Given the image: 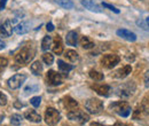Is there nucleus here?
Here are the masks:
<instances>
[{"label": "nucleus", "instance_id": "f257e3e1", "mask_svg": "<svg viewBox=\"0 0 149 126\" xmlns=\"http://www.w3.org/2000/svg\"><path fill=\"white\" fill-rule=\"evenodd\" d=\"M35 54H36V51H35L33 46H31V45L24 46L23 48L19 49V53L15 55V61H16V63H19L21 65L28 64L30 61H32V58L35 57Z\"/></svg>", "mask_w": 149, "mask_h": 126}, {"label": "nucleus", "instance_id": "f03ea898", "mask_svg": "<svg viewBox=\"0 0 149 126\" xmlns=\"http://www.w3.org/2000/svg\"><path fill=\"white\" fill-rule=\"evenodd\" d=\"M109 109H110L111 111H113L115 113L122 116V117H129L131 115V111H132L131 106L127 102H125V101H117V102H113V103L110 104Z\"/></svg>", "mask_w": 149, "mask_h": 126}, {"label": "nucleus", "instance_id": "7ed1b4c3", "mask_svg": "<svg viewBox=\"0 0 149 126\" xmlns=\"http://www.w3.org/2000/svg\"><path fill=\"white\" fill-rule=\"evenodd\" d=\"M135 90V84L133 81H127L125 84H122L119 85L117 88H116V94L120 97H130L131 95L134 93Z\"/></svg>", "mask_w": 149, "mask_h": 126}, {"label": "nucleus", "instance_id": "20e7f679", "mask_svg": "<svg viewBox=\"0 0 149 126\" xmlns=\"http://www.w3.org/2000/svg\"><path fill=\"white\" fill-rule=\"evenodd\" d=\"M67 117H68L70 120L78 122L79 124H85V123L88 122V119H90V116H88L87 113H85L83 110H79V109L70 110V111L67 113Z\"/></svg>", "mask_w": 149, "mask_h": 126}, {"label": "nucleus", "instance_id": "39448f33", "mask_svg": "<svg viewBox=\"0 0 149 126\" xmlns=\"http://www.w3.org/2000/svg\"><path fill=\"white\" fill-rule=\"evenodd\" d=\"M85 108L90 113L97 115L103 110V102L99 99H90L85 102Z\"/></svg>", "mask_w": 149, "mask_h": 126}, {"label": "nucleus", "instance_id": "423d86ee", "mask_svg": "<svg viewBox=\"0 0 149 126\" xmlns=\"http://www.w3.org/2000/svg\"><path fill=\"white\" fill-rule=\"evenodd\" d=\"M61 119V115L55 108H47L45 111V122L49 126L56 125Z\"/></svg>", "mask_w": 149, "mask_h": 126}, {"label": "nucleus", "instance_id": "0eeeda50", "mask_svg": "<svg viewBox=\"0 0 149 126\" xmlns=\"http://www.w3.org/2000/svg\"><path fill=\"white\" fill-rule=\"evenodd\" d=\"M120 61V57L116 54H106L102 56L100 63L106 69H112L116 64H118Z\"/></svg>", "mask_w": 149, "mask_h": 126}, {"label": "nucleus", "instance_id": "6e6552de", "mask_svg": "<svg viewBox=\"0 0 149 126\" xmlns=\"http://www.w3.org/2000/svg\"><path fill=\"white\" fill-rule=\"evenodd\" d=\"M26 80V76L25 74H21V73H17V74H14L12 78L8 79V87L12 88V90H17L19 88L23 83Z\"/></svg>", "mask_w": 149, "mask_h": 126}, {"label": "nucleus", "instance_id": "1a4fd4ad", "mask_svg": "<svg viewBox=\"0 0 149 126\" xmlns=\"http://www.w3.org/2000/svg\"><path fill=\"white\" fill-rule=\"evenodd\" d=\"M46 81L51 86H58L63 83V77L54 70H49L46 74Z\"/></svg>", "mask_w": 149, "mask_h": 126}, {"label": "nucleus", "instance_id": "9d476101", "mask_svg": "<svg viewBox=\"0 0 149 126\" xmlns=\"http://www.w3.org/2000/svg\"><path fill=\"white\" fill-rule=\"evenodd\" d=\"M92 90H94L99 95L101 96H109L111 93V87L109 85H104V84H94L91 86Z\"/></svg>", "mask_w": 149, "mask_h": 126}, {"label": "nucleus", "instance_id": "9b49d317", "mask_svg": "<svg viewBox=\"0 0 149 126\" xmlns=\"http://www.w3.org/2000/svg\"><path fill=\"white\" fill-rule=\"evenodd\" d=\"M117 36L122 37L123 39L127 40V41H135L136 40V35L134 32H131L130 30H126V29H119L117 30Z\"/></svg>", "mask_w": 149, "mask_h": 126}, {"label": "nucleus", "instance_id": "f8f14e48", "mask_svg": "<svg viewBox=\"0 0 149 126\" xmlns=\"http://www.w3.org/2000/svg\"><path fill=\"white\" fill-rule=\"evenodd\" d=\"M81 5H83L86 9H88V10H91V12H94V13H101V12H102L101 7H100L99 5H96L92 0H81Z\"/></svg>", "mask_w": 149, "mask_h": 126}, {"label": "nucleus", "instance_id": "ddd939ff", "mask_svg": "<svg viewBox=\"0 0 149 126\" xmlns=\"http://www.w3.org/2000/svg\"><path fill=\"white\" fill-rule=\"evenodd\" d=\"M24 117H25L29 122H32V123H40V122H41L40 115L38 113L37 111H35V110H28V111H25Z\"/></svg>", "mask_w": 149, "mask_h": 126}, {"label": "nucleus", "instance_id": "4468645a", "mask_svg": "<svg viewBox=\"0 0 149 126\" xmlns=\"http://www.w3.org/2000/svg\"><path fill=\"white\" fill-rule=\"evenodd\" d=\"M52 48H53V52L57 55H60L63 52V44H62V39L60 36H55L54 40H53Z\"/></svg>", "mask_w": 149, "mask_h": 126}, {"label": "nucleus", "instance_id": "2eb2a0df", "mask_svg": "<svg viewBox=\"0 0 149 126\" xmlns=\"http://www.w3.org/2000/svg\"><path fill=\"white\" fill-rule=\"evenodd\" d=\"M29 30H30V22H21L14 28V31L17 35H24L29 32Z\"/></svg>", "mask_w": 149, "mask_h": 126}, {"label": "nucleus", "instance_id": "dca6fc26", "mask_svg": "<svg viewBox=\"0 0 149 126\" xmlns=\"http://www.w3.org/2000/svg\"><path fill=\"white\" fill-rule=\"evenodd\" d=\"M131 71H132V67H131L130 64H127V65L118 69L117 71L115 72V77H117V78H125V77H127L130 74Z\"/></svg>", "mask_w": 149, "mask_h": 126}, {"label": "nucleus", "instance_id": "f3484780", "mask_svg": "<svg viewBox=\"0 0 149 126\" xmlns=\"http://www.w3.org/2000/svg\"><path fill=\"white\" fill-rule=\"evenodd\" d=\"M65 41L69 46H77L78 44V35L76 31H69L67 38H65Z\"/></svg>", "mask_w": 149, "mask_h": 126}, {"label": "nucleus", "instance_id": "a211bd4d", "mask_svg": "<svg viewBox=\"0 0 149 126\" xmlns=\"http://www.w3.org/2000/svg\"><path fill=\"white\" fill-rule=\"evenodd\" d=\"M80 46L83 47V48H85V49H91V48H93L94 46V42L93 40L90 38V37H86V36H83L80 38Z\"/></svg>", "mask_w": 149, "mask_h": 126}, {"label": "nucleus", "instance_id": "6ab92c4d", "mask_svg": "<svg viewBox=\"0 0 149 126\" xmlns=\"http://www.w3.org/2000/svg\"><path fill=\"white\" fill-rule=\"evenodd\" d=\"M64 57H65L67 61H69V62H71V63H74V62H77V61L79 60V55H78V53H77L76 51H72V49H68V51H65Z\"/></svg>", "mask_w": 149, "mask_h": 126}, {"label": "nucleus", "instance_id": "aec40b11", "mask_svg": "<svg viewBox=\"0 0 149 126\" xmlns=\"http://www.w3.org/2000/svg\"><path fill=\"white\" fill-rule=\"evenodd\" d=\"M63 103H64V107L68 109L69 111H70V110H74V109H76L78 107V102L74 101V99H71L70 96L64 97V99H63Z\"/></svg>", "mask_w": 149, "mask_h": 126}, {"label": "nucleus", "instance_id": "412c9836", "mask_svg": "<svg viewBox=\"0 0 149 126\" xmlns=\"http://www.w3.org/2000/svg\"><path fill=\"white\" fill-rule=\"evenodd\" d=\"M52 45H53V39H52V37L51 36L44 37V39H42V41H41V49L46 52V51H48V49L52 47Z\"/></svg>", "mask_w": 149, "mask_h": 126}, {"label": "nucleus", "instance_id": "4be33fe9", "mask_svg": "<svg viewBox=\"0 0 149 126\" xmlns=\"http://www.w3.org/2000/svg\"><path fill=\"white\" fill-rule=\"evenodd\" d=\"M30 70H31V72H32L35 76H39V74L42 72V64H41V62H39V61L33 62V63L31 64V67H30Z\"/></svg>", "mask_w": 149, "mask_h": 126}, {"label": "nucleus", "instance_id": "5701e85b", "mask_svg": "<svg viewBox=\"0 0 149 126\" xmlns=\"http://www.w3.org/2000/svg\"><path fill=\"white\" fill-rule=\"evenodd\" d=\"M2 30H3V33L5 37H9L13 33V28H12V21L7 19L2 23Z\"/></svg>", "mask_w": 149, "mask_h": 126}, {"label": "nucleus", "instance_id": "b1692460", "mask_svg": "<svg viewBox=\"0 0 149 126\" xmlns=\"http://www.w3.org/2000/svg\"><path fill=\"white\" fill-rule=\"evenodd\" d=\"M57 65H58V69H60L62 72H64V73H68V72L71 71V70L74 69V65H71V64H67V63L63 62L62 60H58V61H57Z\"/></svg>", "mask_w": 149, "mask_h": 126}, {"label": "nucleus", "instance_id": "393cba45", "mask_svg": "<svg viewBox=\"0 0 149 126\" xmlns=\"http://www.w3.org/2000/svg\"><path fill=\"white\" fill-rule=\"evenodd\" d=\"M90 77L95 80V81H101V80H103V78H104V76H103V73L100 71H96V70H91L90 71Z\"/></svg>", "mask_w": 149, "mask_h": 126}, {"label": "nucleus", "instance_id": "a878e982", "mask_svg": "<svg viewBox=\"0 0 149 126\" xmlns=\"http://www.w3.org/2000/svg\"><path fill=\"white\" fill-rule=\"evenodd\" d=\"M39 90V86L37 84H30L24 88V95H29L31 93H36Z\"/></svg>", "mask_w": 149, "mask_h": 126}, {"label": "nucleus", "instance_id": "bb28decb", "mask_svg": "<svg viewBox=\"0 0 149 126\" xmlns=\"http://www.w3.org/2000/svg\"><path fill=\"white\" fill-rule=\"evenodd\" d=\"M55 1L61 7H63L65 9H71L74 7V3H72L71 0H55Z\"/></svg>", "mask_w": 149, "mask_h": 126}, {"label": "nucleus", "instance_id": "cd10ccee", "mask_svg": "<svg viewBox=\"0 0 149 126\" xmlns=\"http://www.w3.org/2000/svg\"><path fill=\"white\" fill-rule=\"evenodd\" d=\"M141 112H143L145 115L149 116V100L148 99H145L142 102H141V106H140V109H139Z\"/></svg>", "mask_w": 149, "mask_h": 126}, {"label": "nucleus", "instance_id": "c85d7f7f", "mask_svg": "<svg viewBox=\"0 0 149 126\" xmlns=\"http://www.w3.org/2000/svg\"><path fill=\"white\" fill-rule=\"evenodd\" d=\"M42 61H44L47 65H51V64H53V62H54V56L51 54V53H44V54H42Z\"/></svg>", "mask_w": 149, "mask_h": 126}, {"label": "nucleus", "instance_id": "c756f323", "mask_svg": "<svg viewBox=\"0 0 149 126\" xmlns=\"http://www.w3.org/2000/svg\"><path fill=\"white\" fill-rule=\"evenodd\" d=\"M10 123H12L13 125L19 126V124L22 123V116H21V115H17V113L12 115V117H10Z\"/></svg>", "mask_w": 149, "mask_h": 126}, {"label": "nucleus", "instance_id": "7c9ffc66", "mask_svg": "<svg viewBox=\"0 0 149 126\" xmlns=\"http://www.w3.org/2000/svg\"><path fill=\"white\" fill-rule=\"evenodd\" d=\"M40 102H41V97L40 96H33L31 100H30V103L35 107V108H38L40 106Z\"/></svg>", "mask_w": 149, "mask_h": 126}, {"label": "nucleus", "instance_id": "2f4dec72", "mask_svg": "<svg viewBox=\"0 0 149 126\" xmlns=\"http://www.w3.org/2000/svg\"><path fill=\"white\" fill-rule=\"evenodd\" d=\"M8 64V60L6 57H0V72L2 71Z\"/></svg>", "mask_w": 149, "mask_h": 126}, {"label": "nucleus", "instance_id": "473e14b6", "mask_svg": "<svg viewBox=\"0 0 149 126\" xmlns=\"http://www.w3.org/2000/svg\"><path fill=\"white\" fill-rule=\"evenodd\" d=\"M102 6H103L104 8H108V9L112 10V12H113V13H116V14H118V13H119V10H118L116 7H113L112 5H109V3H107V2H103V3H102Z\"/></svg>", "mask_w": 149, "mask_h": 126}, {"label": "nucleus", "instance_id": "72a5a7b5", "mask_svg": "<svg viewBox=\"0 0 149 126\" xmlns=\"http://www.w3.org/2000/svg\"><path fill=\"white\" fill-rule=\"evenodd\" d=\"M6 104H7V96L2 92H0V106H6Z\"/></svg>", "mask_w": 149, "mask_h": 126}, {"label": "nucleus", "instance_id": "f704fd0d", "mask_svg": "<svg viewBox=\"0 0 149 126\" xmlns=\"http://www.w3.org/2000/svg\"><path fill=\"white\" fill-rule=\"evenodd\" d=\"M145 86L149 88V70L145 73Z\"/></svg>", "mask_w": 149, "mask_h": 126}, {"label": "nucleus", "instance_id": "c9c22d12", "mask_svg": "<svg viewBox=\"0 0 149 126\" xmlns=\"http://www.w3.org/2000/svg\"><path fill=\"white\" fill-rule=\"evenodd\" d=\"M90 126H107V125H102V124H100V123H96V122H94V123H91V125ZM112 126H122V124H119V123H116L115 125Z\"/></svg>", "mask_w": 149, "mask_h": 126}, {"label": "nucleus", "instance_id": "e433bc0d", "mask_svg": "<svg viewBox=\"0 0 149 126\" xmlns=\"http://www.w3.org/2000/svg\"><path fill=\"white\" fill-rule=\"evenodd\" d=\"M46 29H47V31H53L54 30V25H53V23L52 22H49V23H47V25H46Z\"/></svg>", "mask_w": 149, "mask_h": 126}, {"label": "nucleus", "instance_id": "4c0bfd02", "mask_svg": "<svg viewBox=\"0 0 149 126\" xmlns=\"http://www.w3.org/2000/svg\"><path fill=\"white\" fill-rule=\"evenodd\" d=\"M6 2H7V0H0V10H2L5 8Z\"/></svg>", "mask_w": 149, "mask_h": 126}, {"label": "nucleus", "instance_id": "58836bf2", "mask_svg": "<svg viewBox=\"0 0 149 126\" xmlns=\"http://www.w3.org/2000/svg\"><path fill=\"white\" fill-rule=\"evenodd\" d=\"M5 47H6V44H5V42H3V41L0 39V51H1V49H3Z\"/></svg>", "mask_w": 149, "mask_h": 126}, {"label": "nucleus", "instance_id": "ea45409f", "mask_svg": "<svg viewBox=\"0 0 149 126\" xmlns=\"http://www.w3.org/2000/svg\"><path fill=\"white\" fill-rule=\"evenodd\" d=\"M0 36L5 37V33H3V30H2V24H0Z\"/></svg>", "mask_w": 149, "mask_h": 126}, {"label": "nucleus", "instance_id": "a19ab883", "mask_svg": "<svg viewBox=\"0 0 149 126\" xmlns=\"http://www.w3.org/2000/svg\"><path fill=\"white\" fill-rule=\"evenodd\" d=\"M126 58H127V60H129V61H133V60H134V56H133V55H132V56H127V57H126Z\"/></svg>", "mask_w": 149, "mask_h": 126}, {"label": "nucleus", "instance_id": "79ce46f5", "mask_svg": "<svg viewBox=\"0 0 149 126\" xmlns=\"http://www.w3.org/2000/svg\"><path fill=\"white\" fill-rule=\"evenodd\" d=\"M147 24H148V26H149V17L147 18Z\"/></svg>", "mask_w": 149, "mask_h": 126}]
</instances>
